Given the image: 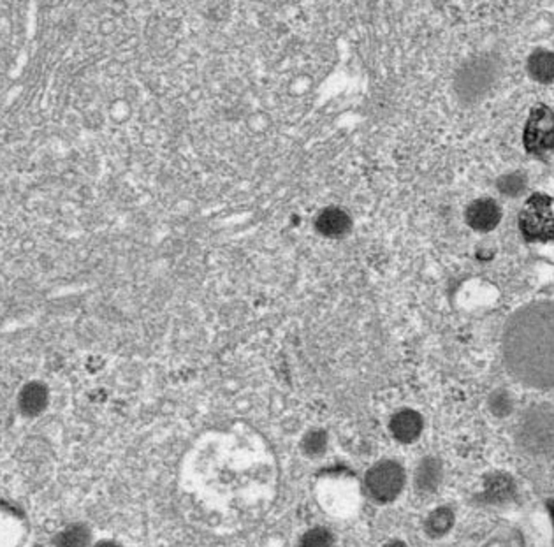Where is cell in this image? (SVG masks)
Listing matches in <instances>:
<instances>
[{
	"label": "cell",
	"instance_id": "5b68a950",
	"mask_svg": "<svg viewBox=\"0 0 554 547\" xmlns=\"http://www.w3.org/2000/svg\"><path fill=\"white\" fill-rule=\"evenodd\" d=\"M519 231L528 243H554V199L533 194L519 214Z\"/></svg>",
	"mask_w": 554,
	"mask_h": 547
},
{
	"label": "cell",
	"instance_id": "8fae6325",
	"mask_svg": "<svg viewBox=\"0 0 554 547\" xmlns=\"http://www.w3.org/2000/svg\"><path fill=\"white\" fill-rule=\"evenodd\" d=\"M465 220L473 231L490 232L500 223L502 208L497 205V201H493L490 198L475 199L468 205V208L465 212Z\"/></svg>",
	"mask_w": 554,
	"mask_h": 547
},
{
	"label": "cell",
	"instance_id": "6da1fadb",
	"mask_svg": "<svg viewBox=\"0 0 554 547\" xmlns=\"http://www.w3.org/2000/svg\"><path fill=\"white\" fill-rule=\"evenodd\" d=\"M507 372L532 389H554V303H530L510 316L504 329Z\"/></svg>",
	"mask_w": 554,
	"mask_h": 547
},
{
	"label": "cell",
	"instance_id": "277c9868",
	"mask_svg": "<svg viewBox=\"0 0 554 547\" xmlns=\"http://www.w3.org/2000/svg\"><path fill=\"white\" fill-rule=\"evenodd\" d=\"M362 486L366 496L377 505H389L400 498L406 486V470L396 459L384 458L375 461L364 474Z\"/></svg>",
	"mask_w": 554,
	"mask_h": 547
},
{
	"label": "cell",
	"instance_id": "cb8c5ba5",
	"mask_svg": "<svg viewBox=\"0 0 554 547\" xmlns=\"http://www.w3.org/2000/svg\"><path fill=\"white\" fill-rule=\"evenodd\" d=\"M382 547H408V544H406L405 541H402V539H391V541H388Z\"/></svg>",
	"mask_w": 554,
	"mask_h": 547
},
{
	"label": "cell",
	"instance_id": "ffe728a7",
	"mask_svg": "<svg viewBox=\"0 0 554 547\" xmlns=\"http://www.w3.org/2000/svg\"><path fill=\"white\" fill-rule=\"evenodd\" d=\"M497 187H499V190L504 196L517 198V196H521L526 190V174H523V173H508V174H505L497 181Z\"/></svg>",
	"mask_w": 554,
	"mask_h": 547
},
{
	"label": "cell",
	"instance_id": "ba28073f",
	"mask_svg": "<svg viewBox=\"0 0 554 547\" xmlns=\"http://www.w3.org/2000/svg\"><path fill=\"white\" fill-rule=\"evenodd\" d=\"M517 496L516 481L504 472H491L482 481V490L475 496L481 505H507Z\"/></svg>",
	"mask_w": 554,
	"mask_h": 547
},
{
	"label": "cell",
	"instance_id": "52a82bcc",
	"mask_svg": "<svg viewBox=\"0 0 554 547\" xmlns=\"http://www.w3.org/2000/svg\"><path fill=\"white\" fill-rule=\"evenodd\" d=\"M29 535L25 510L11 501L0 500V547H21Z\"/></svg>",
	"mask_w": 554,
	"mask_h": 547
},
{
	"label": "cell",
	"instance_id": "603a6c76",
	"mask_svg": "<svg viewBox=\"0 0 554 547\" xmlns=\"http://www.w3.org/2000/svg\"><path fill=\"white\" fill-rule=\"evenodd\" d=\"M92 547H125L122 546L120 543H116V541H96V544Z\"/></svg>",
	"mask_w": 554,
	"mask_h": 547
},
{
	"label": "cell",
	"instance_id": "7c38bea8",
	"mask_svg": "<svg viewBox=\"0 0 554 547\" xmlns=\"http://www.w3.org/2000/svg\"><path fill=\"white\" fill-rule=\"evenodd\" d=\"M413 490L419 494H433L444 483V463L437 456H424L413 470Z\"/></svg>",
	"mask_w": 554,
	"mask_h": 547
},
{
	"label": "cell",
	"instance_id": "e0dca14e",
	"mask_svg": "<svg viewBox=\"0 0 554 547\" xmlns=\"http://www.w3.org/2000/svg\"><path fill=\"white\" fill-rule=\"evenodd\" d=\"M528 72L539 83H554V54L539 50L528 58Z\"/></svg>",
	"mask_w": 554,
	"mask_h": 547
},
{
	"label": "cell",
	"instance_id": "2e32d148",
	"mask_svg": "<svg viewBox=\"0 0 554 547\" xmlns=\"http://www.w3.org/2000/svg\"><path fill=\"white\" fill-rule=\"evenodd\" d=\"M329 449V433L324 428H310L303 433L300 440V450L308 459L324 458Z\"/></svg>",
	"mask_w": 554,
	"mask_h": 547
},
{
	"label": "cell",
	"instance_id": "d6986e66",
	"mask_svg": "<svg viewBox=\"0 0 554 547\" xmlns=\"http://www.w3.org/2000/svg\"><path fill=\"white\" fill-rule=\"evenodd\" d=\"M488 405H490V410H491L493 416L504 419L507 416H510L512 410H514V398L507 389H497V391L491 392Z\"/></svg>",
	"mask_w": 554,
	"mask_h": 547
},
{
	"label": "cell",
	"instance_id": "30bf717a",
	"mask_svg": "<svg viewBox=\"0 0 554 547\" xmlns=\"http://www.w3.org/2000/svg\"><path fill=\"white\" fill-rule=\"evenodd\" d=\"M389 433L398 443L410 445L417 442L424 432V419L413 408H400L389 417Z\"/></svg>",
	"mask_w": 554,
	"mask_h": 547
},
{
	"label": "cell",
	"instance_id": "7402d4cb",
	"mask_svg": "<svg viewBox=\"0 0 554 547\" xmlns=\"http://www.w3.org/2000/svg\"><path fill=\"white\" fill-rule=\"evenodd\" d=\"M488 547H523V539L517 532H512L508 535H504V537L490 543Z\"/></svg>",
	"mask_w": 554,
	"mask_h": 547
},
{
	"label": "cell",
	"instance_id": "ac0fdd59",
	"mask_svg": "<svg viewBox=\"0 0 554 547\" xmlns=\"http://www.w3.org/2000/svg\"><path fill=\"white\" fill-rule=\"evenodd\" d=\"M337 546V535L331 528L317 525L308 530H304L302 537L298 539V547H335Z\"/></svg>",
	"mask_w": 554,
	"mask_h": 547
},
{
	"label": "cell",
	"instance_id": "4fadbf2b",
	"mask_svg": "<svg viewBox=\"0 0 554 547\" xmlns=\"http://www.w3.org/2000/svg\"><path fill=\"white\" fill-rule=\"evenodd\" d=\"M18 410L27 419H36L45 414L50 405L48 385L41 383H25L18 392Z\"/></svg>",
	"mask_w": 554,
	"mask_h": 547
},
{
	"label": "cell",
	"instance_id": "d4e9b609",
	"mask_svg": "<svg viewBox=\"0 0 554 547\" xmlns=\"http://www.w3.org/2000/svg\"><path fill=\"white\" fill-rule=\"evenodd\" d=\"M548 510H550V516H551V521H553L554 526V500L548 501Z\"/></svg>",
	"mask_w": 554,
	"mask_h": 547
},
{
	"label": "cell",
	"instance_id": "7a4b0ae2",
	"mask_svg": "<svg viewBox=\"0 0 554 547\" xmlns=\"http://www.w3.org/2000/svg\"><path fill=\"white\" fill-rule=\"evenodd\" d=\"M500 76L502 62L495 54L470 56L454 74V94L466 106L479 105L495 90Z\"/></svg>",
	"mask_w": 554,
	"mask_h": 547
},
{
	"label": "cell",
	"instance_id": "8992f818",
	"mask_svg": "<svg viewBox=\"0 0 554 547\" xmlns=\"http://www.w3.org/2000/svg\"><path fill=\"white\" fill-rule=\"evenodd\" d=\"M524 150L542 161L554 159V113L544 105L535 106L524 125Z\"/></svg>",
	"mask_w": 554,
	"mask_h": 547
},
{
	"label": "cell",
	"instance_id": "9a60e30c",
	"mask_svg": "<svg viewBox=\"0 0 554 547\" xmlns=\"http://www.w3.org/2000/svg\"><path fill=\"white\" fill-rule=\"evenodd\" d=\"M454 523H456V514H454L453 509L447 507V505H440L426 516L422 528H424V534L430 539L437 541V539H444L446 535L451 534Z\"/></svg>",
	"mask_w": 554,
	"mask_h": 547
},
{
	"label": "cell",
	"instance_id": "5bb4252c",
	"mask_svg": "<svg viewBox=\"0 0 554 547\" xmlns=\"http://www.w3.org/2000/svg\"><path fill=\"white\" fill-rule=\"evenodd\" d=\"M94 544V530L83 521H72L62 526L51 539V547H92Z\"/></svg>",
	"mask_w": 554,
	"mask_h": 547
},
{
	"label": "cell",
	"instance_id": "44dd1931",
	"mask_svg": "<svg viewBox=\"0 0 554 547\" xmlns=\"http://www.w3.org/2000/svg\"><path fill=\"white\" fill-rule=\"evenodd\" d=\"M313 87V78L308 72H298L293 76L289 81V94L291 96H304L311 90Z\"/></svg>",
	"mask_w": 554,
	"mask_h": 547
},
{
	"label": "cell",
	"instance_id": "3957f363",
	"mask_svg": "<svg viewBox=\"0 0 554 547\" xmlns=\"http://www.w3.org/2000/svg\"><path fill=\"white\" fill-rule=\"evenodd\" d=\"M516 443L535 458L554 456V405L541 403L524 410L516 428Z\"/></svg>",
	"mask_w": 554,
	"mask_h": 547
},
{
	"label": "cell",
	"instance_id": "9c48e42d",
	"mask_svg": "<svg viewBox=\"0 0 554 547\" xmlns=\"http://www.w3.org/2000/svg\"><path fill=\"white\" fill-rule=\"evenodd\" d=\"M315 231L328 240L345 238L353 229V217L342 206H326L313 219Z\"/></svg>",
	"mask_w": 554,
	"mask_h": 547
}]
</instances>
